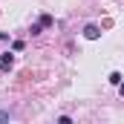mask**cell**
<instances>
[{
	"mask_svg": "<svg viewBox=\"0 0 124 124\" xmlns=\"http://www.w3.org/2000/svg\"><path fill=\"white\" fill-rule=\"evenodd\" d=\"M84 38H87V40H98V38H101V26H98V23H87V26H84Z\"/></svg>",
	"mask_w": 124,
	"mask_h": 124,
	"instance_id": "cell-1",
	"label": "cell"
},
{
	"mask_svg": "<svg viewBox=\"0 0 124 124\" xmlns=\"http://www.w3.org/2000/svg\"><path fill=\"white\" fill-rule=\"evenodd\" d=\"M12 66H15V55H12V52H6V55L0 58V69H3V72H9Z\"/></svg>",
	"mask_w": 124,
	"mask_h": 124,
	"instance_id": "cell-2",
	"label": "cell"
},
{
	"mask_svg": "<svg viewBox=\"0 0 124 124\" xmlns=\"http://www.w3.org/2000/svg\"><path fill=\"white\" fill-rule=\"evenodd\" d=\"M38 23H40L43 29H52V23H55V20H52V15H40V20H38Z\"/></svg>",
	"mask_w": 124,
	"mask_h": 124,
	"instance_id": "cell-3",
	"label": "cell"
},
{
	"mask_svg": "<svg viewBox=\"0 0 124 124\" xmlns=\"http://www.w3.org/2000/svg\"><path fill=\"white\" fill-rule=\"evenodd\" d=\"M110 84L118 87V84H121V72H110Z\"/></svg>",
	"mask_w": 124,
	"mask_h": 124,
	"instance_id": "cell-4",
	"label": "cell"
},
{
	"mask_svg": "<svg viewBox=\"0 0 124 124\" xmlns=\"http://www.w3.org/2000/svg\"><path fill=\"white\" fill-rule=\"evenodd\" d=\"M0 124H9V110H0Z\"/></svg>",
	"mask_w": 124,
	"mask_h": 124,
	"instance_id": "cell-5",
	"label": "cell"
},
{
	"mask_svg": "<svg viewBox=\"0 0 124 124\" xmlns=\"http://www.w3.org/2000/svg\"><path fill=\"white\" fill-rule=\"evenodd\" d=\"M29 32H32V35H40V32H43V26H40V23H32Z\"/></svg>",
	"mask_w": 124,
	"mask_h": 124,
	"instance_id": "cell-6",
	"label": "cell"
},
{
	"mask_svg": "<svg viewBox=\"0 0 124 124\" xmlns=\"http://www.w3.org/2000/svg\"><path fill=\"white\" fill-rule=\"evenodd\" d=\"M58 124H72V118H69V116H61V118H58Z\"/></svg>",
	"mask_w": 124,
	"mask_h": 124,
	"instance_id": "cell-7",
	"label": "cell"
},
{
	"mask_svg": "<svg viewBox=\"0 0 124 124\" xmlns=\"http://www.w3.org/2000/svg\"><path fill=\"white\" fill-rule=\"evenodd\" d=\"M118 93H121V95H124V81H121V84H118Z\"/></svg>",
	"mask_w": 124,
	"mask_h": 124,
	"instance_id": "cell-8",
	"label": "cell"
}]
</instances>
